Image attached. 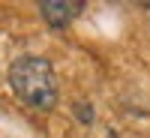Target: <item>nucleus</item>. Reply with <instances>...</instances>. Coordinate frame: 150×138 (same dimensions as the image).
<instances>
[{"label": "nucleus", "mask_w": 150, "mask_h": 138, "mask_svg": "<svg viewBox=\"0 0 150 138\" xmlns=\"http://www.w3.org/2000/svg\"><path fill=\"white\" fill-rule=\"evenodd\" d=\"M84 9V0H42L39 3V15L45 18L48 27L54 30H63L81 15Z\"/></svg>", "instance_id": "nucleus-2"}, {"label": "nucleus", "mask_w": 150, "mask_h": 138, "mask_svg": "<svg viewBox=\"0 0 150 138\" xmlns=\"http://www.w3.org/2000/svg\"><path fill=\"white\" fill-rule=\"evenodd\" d=\"M144 9H147V18H150V3H147V6H144Z\"/></svg>", "instance_id": "nucleus-4"}, {"label": "nucleus", "mask_w": 150, "mask_h": 138, "mask_svg": "<svg viewBox=\"0 0 150 138\" xmlns=\"http://www.w3.org/2000/svg\"><path fill=\"white\" fill-rule=\"evenodd\" d=\"M9 87L12 93L33 111H51L57 108L60 87H57V72L48 57L39 54H21L9 66Z\"/></svg>", "instance_id": "nucleus-1"}, {"label": "nucleus", "mask_w": 150, "mask_h": 138, "mask_svg": "<svg viewBox=\"0 0 150 138\" xmlns=\"http://www.w3.org/2000/svg\"><path fill=\"white\" fill-rule=\"evenodd\" d=\"M75 114H78L81 120H90V117H93V114H90V108H87L84 102H81V108H75Z\"/></svg>", "instance_id": "nucleus-3"}]
</instances>
